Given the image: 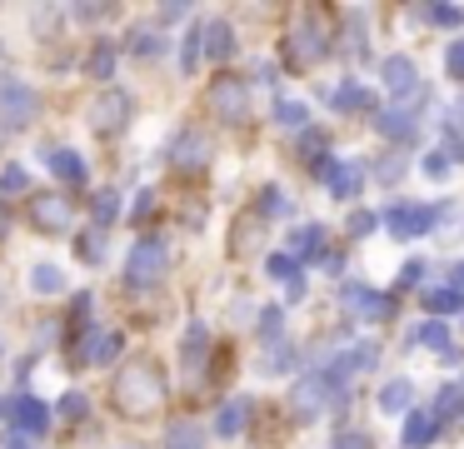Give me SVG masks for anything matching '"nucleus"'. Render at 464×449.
Returning a JSON list of instances; mask_svg holds the SVG:
<instances>
[{
	"mask_svg": "<svg viewBox=\"0 0 464 449\" xmlns=\"http://www.w3.org/2000/svg\"><path fill=\"white\" fill-rule=\"evenodd\" d=\"M130 50H135V55H160V35H150V30H135V35H130Z\"/></svg>",
	"mask_w": 464,
	"mask_h": 449,
	"instance_id": "e433bc0d",
	"label": "nucleus"
},
{
	"mask_svg": "<svg viewBox=\"0 0 464 449\" xmlns=\"http://www.w3.org/2000/svg\"><path fill=\"white\" fill-rule=\"evenodd\" d=\"M180 359H185V369H190V375H200V369H205V359H210V335H205V325H190V329H185Z\"/></svg>",
	"mask_w": 464,
	"mask_h": 449,
	"instance_id": "dca6fc26",
	"label": "nucleus"
},
{
	"mask_svg": "<svg viewBox=\"0 0 464 449\" xmlns=\"http://www.w3.org/2000/svg\"><path fill=\"white\" fill-rule=\"evenodd\" d=\"M165 449H205V429L200 425H175Z\"/></svg>",
	"mask_w": 464,
	"mask_h": 449,
	"instance_id": "a878e982",
	"label": "nucleus"
},
{
	"mask_svg": "<svg viewBox=\"0 0 464 449\" xmlns=\"http://www.w3.org/2000/svg\"><path fill=\"white\" fill-rule=\"evenodd\" d=\"M85 70H91L95 80H105V75H111V70H115V50H111V45H105V40H101V45L91 50V60H85Z\"/></svg>",
	"mask_w": 464,
	"mask_h": 449,
	"instance_id": "7c9ffc66",
	"label": "nucleus"
},
{
	"mask_svg": "<svg viewBox=\"0 0 464 449\" xmlns=\"http://www.w3.org/2000/svg\"><path fill=\"white\" fill-rule=\"evenodd\" d=\"M324 405H350V395L340 389V379H334V375H310V379L295 385V415L314 419Z\"/></svg>",
	"mask_w": 464,
	"mask_h": 449,
	"instance_id": "7ed1b4c3",
	"label": "nucleus"
},
{
	"mask_svg": "<svg viewBox=\"0 0 464 449\" xmlns=\"http://www.w3.org/2000/svg\"><path fill=\"white\" fill-rule=\"evenodd\" d=\"M165 269H170V255H165L160 239H140V245L130 249V259H125V279H130V285H160Z\"/></svg>",
	"mask_w": 464,
	"mask_h": 449,
	"instance_id": "20e7f679",
	"label": "nucleus"
},
{
	"mask_svg": "<svg viewBox=\"0 0 464 449\" xmlns=\"http://www.w3.org/2000/svg\"><path fill=\"white\" fill-rule=\"evenodd\" d=\"M111 395H115V409H121V415L150 419L155 409L165 405V375H160V365H155V359H130V365L115 375Z\"/></svg>",
	"mask_w": 464,
	"mask_h": 449,
	"instance_id": "f257e3e1",
	"label": "nucleus"
},
{
	"mask_svg": "<svg viewBox=\"0 0 464 449\" xmlns=\"http://www.w3.org/2000/svg\"><path fill=\"white\" fill-rule=\"evenodd\" d=\"M200 50H205V25H200V30H190V35H185V45H180V70H185V75L195 70Z\"/></svg>",
	"mask_w": 464,
	"mask_h": 449,
	"instance_id": "473e14b6",
	"label": "nucleus"
},
{
	"mask_svg": "<svg viewBox=\"0 0 464 449\" xmlns=\"http://www.w3.org/2000/svg\"><path fill=\"white\" fill-rule=\"evenodd\" d=\"M334 449H374V444H370V434H364V429H340Z\"/></svg>",
	"mask_w": 464,
	"mask_h": 449,
	"instance_id": "58836bf2",
	"label": "nucleus"
},
{
	"mask_svg": "<svg viewBox=\"0 0 464 449\" xmlns=\"http://www.w3.org/2000/svg\"><path fill=\"white\" fill-rule=\"evenodd\" d=\"M11 449H31V444H11Z\"/></svg>",
	"mask_w": 464,
	"mask_h": 449,
	"instance_id": "4d7b16f0",
	"label": "nucleus"
},
{
	"mask_svg": "<svg viewBox=\"0 0 464 449\" xmlns=\"http://www.w3.org/2000/svg\"><path fill=\"white\" fill-rule=\"evenodd\" d=\"M374 125H380L390 140H410L414 135V115H410V110H384V115H374Z\"/></svg>",
	"mask_w": 464,
	"mask_h": 449,
	"instance_id": "4be33fe9",
	"label": "nucleus"
},
{
	"mask_svg": "<svg viewBox=\"0 0 464 449\" xmlns=\"http://www.w3.org/2000/svg\"><path fill=\"white\" fill-rule=\"evenodd\" d=\"M270 275H275V279H295L300 269H295L290 255H270Z\"/></svg>",
	"mask_w": 464,
	"mask_h": 449,
	"instance_id": "a19ab883",
	"label": "nucleus"
},
{
	"mask_svg": "<svg viewBox=\"0 0 464 449\" xmlns=\"http://www.w3.org/2000/svg\"><path fill=\"white\" fill-rule=\"evenodd\" d=\"M340 299L354 309V315H364V319L390 315V299H384V295H374V289H364V285H344V289H340Z\"/></svg>",
	"mask_w": 464,
	"mask_h": 449,
	"instance_id": "ddd939ff",
	"label": "nucleus"
},
{
	"mask_svg": "<svg viewBox=\"0 0 464 449\" xmlns=\"http://www.w3.org/2000/svg\"><path fill=\"white\" fill-rule=\"evenodd\" d=\"M275 120H280V125H304L310 130V110H304L300 100H280V105H275Z\"/></svg>",
	"mask_w": 464,
	"mask_h": 449,
	"instance_id": "2f4dec72",
	"label": "nucleus"
},
{
	"mask_svg": "<svg viewBox=\"0 0 464 449\" xmlns=\"http://www.w3.org/2000/svg\"><path fill=\"white\" fill-rule=\"evenodd\" d=\"M130 110H135V100L125 95V90H105L91 105V125L101 130V135H121V130L130 125Z\"/></svg>",
	"mask_w": 464,
	"mask_h": 449,
	"instance_id": "0eeeda50",
	"label": "nucleus"
},
{
	"mask_svg": "<svg viewBox=\"0 0 464 449\" xmlns=\"http://www.w3.org/2000/svg\"><path fill=\"white\" fill-rule=\"evenodd\" d=\"M35 115V90H25L21 80L0 85V125H25Z\"/></svg>",
	"mask_w": 464,
	"mask_h": 449,
	"instance_id": "9d476101",
	"label": "nucleus"
},
{
	"mask_svg": "<svg viewBox=\"0 0 464 449\" xmlns=\"http://www.w3.org/2000/svg\"><path fill=\"white\" fill-rule=\"evenodd\" d=\"M15 425H21V434H45L51 415H45V405H41V399L21 395V399H15Z\"/></svg>",
	"mask_w": 464,
	"mask_h": 449,
	"instance_id": "a211bd4d",
	"label": "nucleus"
},
{
	"mask_svg": "<svg viewBox=\"0 0 464 449\" xmlns=\"http://www.w3.org/2000/svg\"><path fill=\"white\" fill-rule=\"evenodd\" d=\"M5 229H11V210H5V200H0V239H5Z\"/></svg>",
	"mask_w": 464,
	"mask_h": 449,
	"instance_id": "864d4df0",
	"label": "nucleus"
},
{
	"mask_svg": "<svg viewBox=\"0 0 464 449\" xmlns=\"http://www.w3.org/2000/svg\"><path fill=\"white\" fill-rule=\"evenodd\" d=\"M5 415H15V399H0V419Z\"/></svg>",
	"mask_w": 464,
	"mask_h": 449,
	"instance_id": "5fc2aeb1",
	"label": "nucleus"
},
{
	"mask_svg": "<svg viewBox=\"0 0 464 449\" xmlns=\"http://www.w3.org/2000/svg\"><path fill=\"white\" fill-rule=\"evenodd\" d=\"M85 409H91V405H85V395H65L61 399V415L65 419H85Z\"/></svg>",
	"mask_w": 464,
	"mask_h": 449,
	"instance_id": "37998d69",
	"label": "nucleus"
},
{
	"mask_svg": "<svg viewBox=\"0 0 464 449\" xmlns=\"http://www.w3.org/2000/svg\"><path fill=\"white\" fill-rule=\"evenodd\" d=\"M31 285L41 289V295H61L65 279H61V269H55V265H35V269H31Z\"/></svg>",
	"mask_w": 464,
	"mask_h": 449,
	"instance_id": "c85d7f7f",
	"label": "nucleus"
},
{
	"mask_svg": "<svg viewBox=\"0 0 464 449\" xmlns=\"http://www.w3.org/2000/svg\"><path fill=\"white\" fill-rule=\"evenodd\" d=\"M424 15H430L434 25H450V30H454V25H464V10H459V5H430Z\"/></svg>",
	"mask_w": 464,
	"mask_h": 449,
	"instance_id": "c9c22d12",
	"label": "nucleus"
},
{
	"mask_svg": "<svg viewBox=\"0 0 464 449\" xmlns=\"http://www.w3.org/2000/svg\"><path fill=\"white\" fill-rule=\"evenodd\" d=\"M384 90H394V95H414V90H420L410 55H390V60H384Z\"/></svg>",
	"mask_w": 464,
	"mask_h": 449,
	"instance_id": "2eb2a0df",
	"label": "nucleus"
},
{
	"mask_svg": "<svg viewBox=\"0 0 464 449\" xmlns=\"http://www.w3.org/2000/svg\"><path fill=\"white\" fill-rule=\"evenodd\" d=\"M280 315H285V309L280 305H270V309H265V315H260V335H280Z\"/></svg>",
	"mask_w": 464,
	"mask_h": 449,
	"instance_id": "49530a36",
	"label": "nucleus"
},
{
	"mask_svg": "<svg viewBox=\"0 0 464 449\" xmlns=\"http://www.w3.org/2000/svg\"><path fill=\"white\" fill-rule=\"evenodd\" d=\"M444 65H450V75H454V80H464V40H454V45H450Z\"/></svg>",
	"mask_w": 464,
	"mask_h": 449,
	"instance_id": "79ce46f5",
	"label": "nucleus"
},
{
	"mask_svg": "<svg viewBox=\"0 0 464 449\" xmlns=\"http://www.w3.org/2000/svg\"><path fill=\"white\" fill-rule=\"evenodd\" d=\"M115 349H121V335H105V329H85L75 339V359L81 365H105V359H115Z\"/></svg>",
	"mask_w": 464,
	"mask_h": 449,
	"instance_id": "9b49d317",
	"label": "nucleus"
},
{
	"mask_svg": "<svg viewBox=\"0 0 464 449\" xmlns=\"http://www.w3.org/2000/svg\"><path fill=\"white\" fill-rule=\"evenodd\" d=\"M210 155H215V140L205 135V130H185V135L170 145V160L180 170H205V165H210Z\"/></svg>",
	"mask_w": 464,
	"mask_h": 449,
	"instance_id": "1a4fd4ad",
	"label": "nucleus"
},
{
	"mask_svg": "<svg viewBox=\"0 0 464 449\" xmlns=\"http://www.w3.org/2000/svg\"><path fill=\"white\" fill-rule=\"evenodd\" d=\"M91 215H95V225H111V220H121V195H115V190H101V195L91 200Z\"/></svg>",
	"mask_w": 464,
	"mask_h": 449,
	"instance_id": "bb28decb",
	"label": "nucleus"
},
{
	"mask_svg": "<svg viewBox=\"0 0 464 449\" xmlns=\"http://www.w3.org/2000/svg\"><path fill=\"white\" fill-rule=\"evenodd\" d=\"M374 175H380V180H400L404 175V160H380V165H374Z\"/></svg>",
	"mask_w": 464,
	"mask_h": 449,
	"instance_id": "09e8293b",
	"label": "nucleus"
},
{
	"mask_svg": "<svg viewBox=\"0 0 464 449\" xmlns=\"http://www.w3.org/2000/svg\"><path fill=\"white\" fill-rule=\"evenodd\" d=\"M210 110L220 120H230V125H240V120H250V85H245L240 75H220L210 85Z\"/></svg>",
	"mask_w": 464,
	"mask_h": 449,
	"instance_id": "423d86ee",
	"label": "nucleus"
},
{
	"mask_svg": "<svg viewBox=\"0 0 464 449\" xmlns=\"http://www.w3.org/2000/svg\"><path fill=\"white\" fill-rule=\"evenodd\" d=\"M410 395H414L410 379H390V385L380 389V409L384 415H400V409H410Z\"/></svg>",
	"mask_w": 464,
	"mask_h": 449,
	"instance_id": "5701e85b",
	"label": "nucleus"
},
{
	"mask_svg": "<svg viewBox=\"0 0 464 449\" xmlns=\"http://www.w3.org/2000/svg\"><path fill=\"white\" fill-rule=\"evenodd\" d=\"M459 395H464V389L444 385V389H440V399H434V415H454V409H459Z\"/></svg>",
	"mask_w": 464,
	"mask_h": 449,
	"instance_id": "ea45409f",
	"label": "nucleus"
},
{
	"mask_svg": "<svg viewBox=\"0 0 464 449\" xmlns=\"http://www.w3.org/2000/svg\"><path fill=\"white\" fill-rule=\"evenodd\" d=\"M150 210H155V190H145V195H140V200H135V215H140V220H145V215H150Z\"/></svg>",
	"mask_w": 464,
	"mask_h": 449,
	"instance_id": "603ef678",
	"label": "nucleus"
},
{
	"mask_svg": "<svg viewBox=\"0 0 464 449\" xmlns=\"http://www.w3.org/2000/svg\"><path fill=\"white\" fill-rule=\"evenodd\" d=\"M384 225H390V235H394V239L430 235L434 210H424V205H390V210H384Z\"/></svg>",
	"mask_w": 464,
	"mask_h": 449,
	"instance_id": "6e6552de",
	"label": "nucleus"
},
{
	"mask_svg": "<svg viewBox=\"0 0 464 449\" xmlns=\"http://www.w3.org/2000/svg\"><path fill=\"white\" fill-rule=\"evenodd\" d=\"M424 175H434V180H444L450 175V155H444V150H434L430 160H424Z\"/></svg>",
	"mask_w": 464,
	"mask_h": 449,
	"instance_id": "c03bdc74",
	"label": "nucleus"
},
{
	"mask_svg": "<svg viewBox=\"0 0 464 449\" xmlns=\"http://www.w3.org/2000/svg\"><path fill=\"white\" fill-rule=\"evenodd\" d=\"M101 255H105L101 235H85V239H81V259H91V265H95V259H101Z\"/></svg>",
	"mask_w": 464,
	"mask_h": 449,
	"instance_id": "de8ad7c7",
	"label": "nucleus"
},
{
	"mask_svg": "<svg viewBox=\"0 0 464 449\" xmlns=\"http://www.w3.org/2000/svg\"><path fill=\"white\" fill-rule=\"evenodd\" d=\"M45 160H51V170L61 180H71V185H81V180H85V160L75 155V150H45Z\"/></svg>",
	"mask_w": 464,
	"mask_h": 449,
	"instance_id": "6ab92c4d",
	"label": "nucleus"
},
{
	"mask_svg": "<svg viewBox=\"0 0 464 449\" xmlns=\"http://www.w3.org/2000/svg\"><path fill=\"white\" fill-rule=\"evenodd\" d=\"M245 415H250V399H230V405L220 409V419H215V429H220L225 439H235L245 429Z\"/></svg>",
	"mask_w": 464,
	"mask_h": 449,
	"instance_id": "412c9836",
	"label": "nucleus"
},
{
	"mask_svg": "<svg viewBox=\"0 0 464 449\" xmlns=\"http://www.w3.org/2000/svg\"><path fill=\"white\" fill-rule=\"evenodd\" d=\"M324 180H330V190H334V195H340V200H354V195H360V165H340V160H330V165H324Z\"/></svg>",
	"mask_w": 464,
	"mask_h": 449,
	"instance_id": "f3484780",
	"label": "nucleus"
},
{
	"mask_svg": "<svg viewBox=\"0 0 464 449\" xmlns=\"http://www.w3.org/2000/svg\"><path fill=\"white\" fill-rule=\"evenodd\" d=\"M440 439V415L434 409H410V419H404V444H434Z\"/></svg>",
	"mask_w": 464,
	"mask_h": 449,
	"instance_id": "4468645a",
	"label": "nucleus"
},
{
	"mask_svg": "<svg viewBox=\"0 0 464 449\" xmlns=\"http://www.w3.org/2000/svg\"><path fill=\"white\" fill-rule=\"evenodd\" d=\"M420 275H424V265H420V259H410V265L400 269V285H404V289H410V285H420Z\"/></svg>",
	"mask_w": 464,
	"mask_h": 449,
	"instance_id": "3c124183",
	"label": "nucleus"
},
{
	"mask_svg": "<svg viewBox=\"0 0 464 449\" xmlns=\"http://www.w3.org/2000/svg\"><path fill=\"white\" fill-rule=\"evenodd\" d=\"M205 50H210V60H230L235 55V30L225 25V20L205 25Z\"/></svg>",
	"mask_w": 464,
	"mask_h": 449,
	"instance_id": "aec40b11",
	"label": "nucleus"
},
{
	"mask_svg": "<svg viewBox=\"0 0 464 449\" xmlns=\"http://www.w3.org/2000/svg\"><path fill=\"white\" fill-rule=\"evenodd\" d=\"M420 345L440 349V355H450V329H444V319H430V325L420 329Z\"/></svg>",
	"mask_w": 464,
	"mask_h": 449,
	"instance_id": "72a5a7b5",
	"label": "nucleus"
},
{
	"mask_svg": "<svg viewBox=\"0 0 464 449\" xmlns=\"http://www.w3.org/2000/svg\"><path fill=\"white\" fill-rule=\"evenodd\" d=\"M300 155L304 160H310V165H330V160H324V135H320V130H304V135H300Z\"/></svg>",
	"mask_w": 464,
	"mask_h": 449,
	"instance_id": "c756f323",
	"label": "nucleus"
},
{
	"mask_svg": "<svg viewBox=\"0 0 464 449\" xmlns=\"http://www.w3.org/2000/svg\"><path fill=\"white\" fill-rule=\"evenodd\" d=\"M324 55H330V35H324V15H320V10H304V15L295 20L290 40H285V60H290L295 70H304V65H320Z\"/></svg>",
	"mask_w": 464,
	"mask_h": 449,
	"instance_id": "f03ea898",
	"label": "nucleus"
},
{
	"mask_svg": "<svg viewBox=\"0 0 464 449\" xmlns=\"http://www.w3.org/2000/svg\"><path fill=\"white\" fill-rule=\"evenodd\" d=\"M454 289H464V265H454Z\"/></svg>",
	"mask_w": 464,
	"mask_h": 449,
	"instance_id": "6e6d98bb",
	"label": "nucleus"
},
{
	"mask_svg": "<svg viewBox=\"0 0 464 449\" xmlns=\"http://www.w3.org/2000/svg\"><path fill=\"white\" fill-rule=\"evenodd\" d=\"M424 309H430V315H454V309H464V289H430V295H424Z\"/></svg>",
	"mask_w": 464,
	"mask_h": 449,
	"instance_id": "b1692460",
	"label": "nucleus"
},
{
	"mask_svg": "<svg viewBox=\"0 0 464 449\" xmlns=\"http://www.w3.org/2000/svg\"><path fill=\"white\" fill-rule=\"evenodd\" d=\"M295 249H300L304 259L320 255V249H324V225H304V229H295Z\"/></svg>",
	"mask_w": 464,
	"mask_h": 449,
	"instance_id": "cd10ccee",
	"label": "nucleus"
},
{
	"mask_svg": "<svg viewBox=\"0 0 464 449\" xmlns=\"http://www.w3.org/2000/svg\"><path fill=\"white\" fill-rule=\"evenodd\" d=\"M374 225H380V220H374L370 210H354V215H350V235H370Z\"/></svg>",
	"mask_w": 464,
	"mask_h": 449,
	"instance_id": "a18cd8bd",
	"label": "nucleus"
},
{
	"mask_svg": "<svg viewBox=\"0 0 464 449\" xmlns=\"http://www.w3.org/2000/svg\"><path fill=\"white\" fill-rule=\"evenodd\" d=\"M255 210H260V215H285V195H280V190H260V205H255Z\"/></svg>",
	"mask_w": 464,
	"mask_h": 449,
	"instance_id": "4c0bfd02",
	"label": "nucleus"
},
{
	"mask_svg": "<svg viewBox=\"0 0 464 449\" xmlns=\"http://www.w3.org/2000/svg\"><path fill=\"white\" fill-rule=\"evenodd\" d=\"M330 105H334V110H364V105H370V90L354 85V80H344V85L330 95Z\"/></svg>",
	"mask_w": 464,
	"mask_h": 449,
	"instance_id": "393cba45",
	"label": "nucleus"
},
{
	"mask_svg": "<svg viewBox=\"0 0 464 449\" xmlns=\"http://www.w3.org/2000/svg\"><path fill=\"white\" fill-rule=\"evenodd\" d=\"M25 220H31L41 235H65V229H71V200L55 195V190H41V195H31V205H25Z\"/></svg>",
	"mask_w": 464,
	"mask_h": 449,
	"instance_id": "39448f33",
	"label": "nucleus"
},
{
	"mask_svg": "<svg viewBox=\"0 0 464 449\" xmlns=\"http://www.w3.org/2000/svg\"><path fill=\"white\" fill-rule=\"evenodd\" d=\"M260 225H265L260 210H245V215L235 220V239H230V255L235 259H250L255 249H260Z\"/></svg>",
	"mask_w": 464,
	"mask_h": 449,
	"instance_id": "f8f14e48",
	"label": "nucleus"
},
{
	"mask_svg": "<svg viewBox=\"0 0 464 449\" xmlns=\"http://www.w3.org/2000/svg\"><path fill=\"white\" fill-rule=\"evenodd\" d=\"M15 190H25V165H5V170H0V200L15 195Z\"/></svg>",
	"mask_w": 464,
	"mask_h": 449,
	"instance_id": "f704fd0d",
	"label": "nucleus"
},
{
	"mask_svg": "<svg viewBox=\"0 0 464 449\" xmlns=\"http://www.w3.org/2000/svg\"><path fill=\"white\" fill-rule=\"evenodd\" d=\"M290 355H295V349H290V345H280V349L270 355V365H265V369H270V375H280V369H290Z\"/></svg>",
	"mask_w": 464,
	"mask_h": 449,
	"instance_id": "8fccbe9b",
	"label": "nucleus"
}]
</instances>
